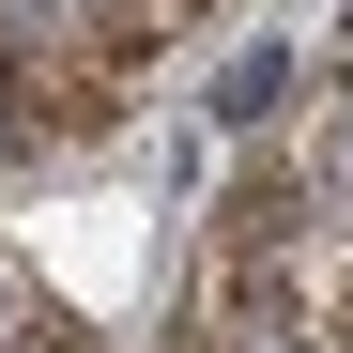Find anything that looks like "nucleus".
I'll use <instances>...</instances> for the list:
<instances>
[{"label": "nucleus", "mask_w": 353, "mask_h": 353, "mask_svg": "<svg viewBox=\"0 0 353 353\" xmlns=\"http://www.w3.org/2000/svg\"><path fill=\"white\" fill-rule=\"evenodd\" d=\"M31 154V108H16V77H0V169H16Z\"/></svg>", "instance_id": "nucleus-4"}, {"label": "nucleus", "mask_w": 353, "mask_h": 353, "mask_svg": "<svg viewBox=\"0 0 353 353\" xmlns=\"http://www.w3.org/2000/svg\"><path fill=\"white\" fill-rule=\"evenodd\" d=\"M31 353H92V338H77V323H46V338H31Z\"/></svg>", "instance_id": "nucleus-5"}, {"label": "nucleus", "mask_w": 353, "mask_h": 353, "mask_svg": "<svg viewBox=\"0 0 353 353\" xmlns=\"http://www.w3.org/2000/svg\"><path fill=\"white\" fill-rule=\"evenodd\" d=\"M307 200L353 215V92H338V77H307Z\"/></svg>", "instance_id": "nucleus-2"}, {"label": "nucleus", "mask_w": 353, "mask_h": 353, "mask_svg": "<svg viewBox=\"0 0 353 353\" xmlns=\"http://www.w3.org/2000/svg\"><path fill=\"white\" fill-rule=\"evenodd\" d=\"M31 338H46V292H31L16 261H0V353H31Z\"/></svg>", "instance_id": "nucleus-3"}, {"label": "nucleus", "mask_w": 353, "mask_h": 353, "mask_svg": "<svg viewBox=\"0 0 353 353\" xmlns=\"http://www.w3.org/2000/svg\"><path fill=\"white\" fill-rule=\"evenodd\" d=\"M200 353H323V338H307L292 292H261V276H200Z\"/></svg>", "instance_id": "nucleus-1"}]
</instances>
